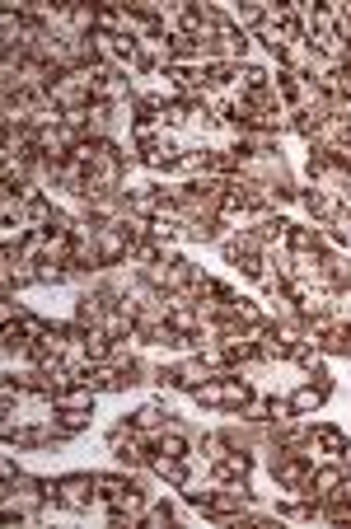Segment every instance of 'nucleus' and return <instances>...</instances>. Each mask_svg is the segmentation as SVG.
<instances>
[{
  "instance_id": "obj_1",
  "label": "nucleus",
  "mask_w": 351,
  "mask_h": 529,
  "mask_svg": "<svg viewBox=\"0 0 351 529\" xmlns=\"http://www.w3.org/2000/svg\"><path fill=\"white\" fill-rule=\"evenodd\" d=\"M0 516L5 525H43L47 520V478L20 473L14 483H0Z\"/></svg>"
},
{
  "instance_id": "obj_2",
  "label": "nucleus",
  "mask_w": 351,
  "mask_h": 529,
  "mask_svg": "<svg viewBox=\"0 0 351 529\" xmlns=\"http://www.w3.org/2000/svg\"><path fill=\"white\" fill-rule=\"evenodd\" d=\"M94 510V473H57L47 478V520L52 516H90Z\"/></svg>"
},
{
  "instance_id": "obj_3",
  "label": "nucleus",
  "mask_w": 351,
  "mask_h": 529,
  "mask_svg": "<svg viewBox=\"0 0 351 529\" xmlns=\"http://www.w3.org/2000/svg\"><path fill=\"white\" fill-rule=\"evenodd\" d=\"M122 300V295H113V291H80L75 300H71V319L80 323V328H104V319H108V309Z\"/></svg>"
},
{
  "instance_id": "obj_4",
  "label": "nucleus",
  "mask_w": 351,
  "mask_h": 529,
  "mask_svg": "<svg viewBox=\"0 0 351 529\" xmlns=\"http://www.w3.org/2000/svg\"><path fill=\"white\" fill-rule=\"evenodd\" d=\"M295 206L309 216V225H332V216L342 211L338 192H328V188H319V183H300V202H295Z\"/></svg>"
},
{
  "instance_id": "obj_5",
  "label": "nucleus",
  "mask_w": 351,
  "mask_h": 529,
  "mask_svg": "<svg viewBox=\"0 0 351 529\" xmlns=\"http://www.w3.org/2000/svg\"><path fill=\"white\" fill-rule=\"evenodd\" d=\"M258 455L254 450H230L221 464H211V483H254Z\"/></svg>"
},
{
  "instance_id": "obj_6",
  "label": "nucleus",
  "mask_w": 351,
  "mask_h": 529,
  "mask_svg": "<svg viewBox=\"0 0 351 529\" xmlns=\"http://www.w3.org/2000/svg\"><path fill=\"white\" fill-rule=\"evenodd\" d=\"M131 487V469H113V473H94V510L104 516V510L122 497Z\"/></svg>"
},
{
  "instance_id": "obj_7",
  "label": "nucleus",
  "mask_w": 351,
  "mask_h": 529,
  "mask_svg": "<svg viewBox=\"0 0 351 529\" xmlns=\"http://www.w3.org/2000/svg\"><path fill=\"white\" fill-rule=\"evenodd\" d=\"M131 422L141 426V432H164V422L174 417V408H169V393H160V399H145V403H136L127 412Z\"/></svg>"
},
{
  "instance_id": "obj_8",
  "label": "nucleus",
  "mask_w": 351,
  "mask_h": 529,
  "mask_svg": "<svg viewBox=\"0 0 351 529\" xmlns=\"http://www.w3.org/2000/svg\"><path fill=\"white\" fill-rule=\"evenodd\" d=\"M174 366H178V379H183V393H188V399L215 375L207 361H202V352H183V356H174Z\"/></svg>"
},
{
  "instance_id": "obj_9",
  "label": "nucleus",
  "mask_w": 351,
  "mask_h": 529,
  "mask_svg": "<svg viewBox=\"0 0 351 529\" xmlns=\"http://www.w3.org/2000/svg\"><path fill=\"white\" fill-rule=\"evenodd\" d=\"M272 89L281 98V108L295 113L300 108V94H305V80H300L295 71H286V66H272Z\"/></svg>"
},
{
  "instance_id": "obj_10",
  "label": "nucleus",
  "mask_w": 351,
  "mask_h": 529,
  "mask_svg": "<svg viewBox=\"0 0 351 529\" xmlns=\"http://www.w3.org/2000/svg\"><path fill=\"white\" fill-rule=\"evenodd\" d=\"M104 445H108V455H127L131 445H141V426L122 412V417H117L108 432H104Z\"/></svg>"
},
{
  "instance_id": "obj_11",
  "label": "nucleus",
  "mask_w": 351,
  "mask_h": 529,
  "mask_svg": "<svg viewBox=\"0 0 351 529\" xmlns=\"http://www.w3.org/2000/svg\"><path fill=\"white\" fill-rule=\"evenodd\" d=\"M150 370H155V361H145V356L127 361V366H117V385H113V393H131V389H145V385H150Z\"/></svg>"
},
{
  "instance_id": "obj_12",
  "label": "nucleus",
  "mask_w": 351,
  "mask_h": 529,
  "mask_svg": "<svg viewBox=\"0 0 351 529\" xmlns=\"http://www.w3.org/2000/svg\"><path fill=\"white\" fill-rule=\"evenodd\" d=\"M202 80H207V94H230L234 80H239V66L234 61H202Z\"/></svg>"
},
{
  "instance_id": "obj_13",
  "label": "nucleus",
  "mask_w": 351,
  "mask_h": 529,
  "mask_svg": "<svg viewBox=\"0 0 351 529\" xmlns=\"http://www.w3.org/2000/svg\"><path fill=\"white\" fill-rule=\"evenodd\" d=\"M113 229L122 235L131 249H141L145 239H155V225H150V216H136V211H127V216H117L113 221Z\"/></svg>"
},
{
  "instance_id": "obj_14",
  "label": "nucleus",
  "mask_w": 351,
  "mask_h": 529,
  "mask_svg": "<svg viewBox=\"0 0 351 529\" xmlns=\"http://www.w3.org/2000/svg\"><path fill=\"white\" fill-rule=\"evenodd\" d=\"M98 262H104V268H122V262H131V244L117 235L113 225L98 235Z\"/></svg>"
},
{
  "instance_id": "obj_15",
  "label": "nucleus",
  "mask_w": 351,
  "mask_h": 529,
  "mask_svg": "<svg viewBox=\"0 0 351 529\" xmlns=\"http://www.w3.org/2000/svg\"><path fill=\"white\" fill-rule=\"evenodd\" d=\"M286 399H291V408H295V417H319V412H324V403H328L324 393L309 385V379H300V385L286 393Z\"/></svg>"
},
{
  "instance_id": "obj_16",
  "label": "nucleus",
  "mask_w": 351,
  "mask_h": 529,
  "mask_svg": "<svg viewBox=\"0 0 351 529\" xmlns=\"http://www.w3.org/2000/svg\"><path fill=\"white\" fill-rule=\"evenodd\" d=\"M174 520H178V502L169 497V492H160V497L145 506V516H141V529H169Z\"/></svg>"
},
{
  "instance_id": "obj_17",
  "label": "nucleus",
  "mask_w": 351,
  "mask_h": 529,
  "mask_svg": "<svg viewBox=\"0 0 351 529\" xmlns=\"http://www.w3.org/2000/svg\"><path fill=\"white\" fill-rule=\"evenodd\" d=\"M192 450L207 459V464H221V459L230 455V440H225V432L221 426H207L202 436H192Z\"/></svg>"
},
{
  "instance_id": "obj_18",
  "label": "nucleus",
  "mask_w": 351,
  "mask_h": 529,
  "mask_svg": "<svg viewBox=\"0 0 351 529\" xmlns=\"http://www.w3.org/2000/svg\"><path fill=\"white\" fill-rule=\"evenodd\" d=\"M272 85V66H262V61H244L239 66V80H234V94H258Z\"/></svg>"
},
{
  "instance_id": "obj_19",
  "label": "nucleus",
  "mask_w": 351,
  "mask_h": 529,
  "mask_svg": "<svg viewBox=\"0 0 351 529\" xmlns=\"http://www.w3.org/2000/svg\"><path fill=\"white\" fill-rule=\"evenodd\" d=\"M192 118V104L188 98H164L160 94V131H183Z\"/></svg>"
},
{
  "instance_id": "obj_20",
  "label": "nucleus",
  "mask_w": 351,
  "mask_h": 529,
  "mask_svg": "<svg viewBox=\"0 0 351 529\" xmlns=\"http://www.w3.org/2000/svg\"><path fill=\"white\" fill-rule=\"evenodd\" d=\"M169 323L178 328V333H197V328H202V319H197V305L188 300V295H169Z\"/></svg>"
},
{
  "instance_id": "obj_21",
  "label": "nucleus",
  "mask_w": 351,
  "mask_h": 529,
  "mask_svg": "<svg viewBox=\"0 0 351 529\" xmlns=\"http://www.w3.org/2000/svg\"><path fill=\"white\" fill-rule=\"evenodd\" d=\"M314 436H319V445H324L328 459H338V455L351 450V440H347V432H342L338 422H314Z\"/></svg>"
},
{
  "instance_id": "obj_22",
  "label": "nucleus",
  "mask_w": 351,
  "mask_h": 529,
  "mask_svg": "<svg viewBox=\"0 0 351 529\" xmlns=\"http://www.w3.org/2000/svg\"><path fill=\"white\" fill-rule=\"evenodd\" d=\"M291 366L309 379V375H324V370H328V356H324L314 342H300V346H295V356H291Z\"/></svg>"
},
{
  "instance_id": "obj_23",
  "label": "nucleus",
  "mask_w": 351,
  "mask_h": 529,
  "mask_svg": "<svg viewBox=\"0 0 351 529\" xmlns=\"http://www.w3.org/2000/svg\"><path fill=\"white\" fill-rule=\"evenodd\" d=\"M192 403L202 412H225V375H211L207 385L192 393Z\"/></svg>"
},
{
  "instance_id": "obj_24",
  "label": "nucleus",
  "mask_w": 351,
  "mask_h": 529,
  "mask_svg": "<svg viewBox=\"0 0 351 529\" xmlns=\"http://www.w3.org/2000/svg\"><path fill=\"white\" fill-rule=\"evenodd\" d=\"M332 174V151L324 145H305V183H324Z\"/></svg>"
},
{
  "instance_id": "obj_25",
  "label": "nucleus",
  "mask_w": 351,
  "mask_h": 529,
  "mask_svg": "<svg viewBox=\"0 0 351 529\" xmlns=\"http://www.w3.org/2000/svg\"><path fill=\"white\" fill-rule=\"evenodd\" d=\"M98 403V393L90 389V385H66V389H57L52 393V408L61 412V408H94Z\"/></svg>"
},
{
  "instance_id": "obj_26",
  "label": "nucleus",
  "mask_w": 351,
  "mask_h": 529,
  "mask_svg": "<svg viewBox=\"0 0 351 529\" xmlns=\"http://www.w3.org/2000/svg\"><path fill=\"white\" fill-rule=\"evenodd\" d=\"M234 319H239L244 328H258V323H267V305L258 300V295H234Z\"/></svg>"
},
{
  "instance_id": "obj_27",
  "label": "nucleus",
  "mask_w": 351,
  "mask_h": 529,
  "mask_svg": "<svg viewBox=\"0 0 351 529\" xmlns=\"http://www.w3.org/2000/svg\"><path fill=\"white\" fill-rule=\"evenodd\" d=\"M230 14L244 33H258L267 24V0H239V10H230Z\"/></svg>"
},
{
  "instance_id": "obj_28",
  "label": "nucleus",
  "mask_w": 351,
  "mask_h": 529,
  "mask_svg": "<svg viewBox=\"0 0 351 529\" xmlns=\"http://www.w3.org/2000/svg\"><path fill=\"white\" fill-rule=\"evenodd\" d=\"M57 422L66 426V436H71V440H80V436H85L90 426H94V408H61Z\"/></svg>"
},
{
  "instance_id": "obj_29",
  "label": "nucleus",
  "mask_w": 351,
  "mask_h": 529,
  "mask_svg": "<svg viewBox=\"0 0 351 529\" xmlns=\"http://www.w3.org/2000/svg\"><path fill=\"white\" fill-rule=\"evenodd\" d=\"M52 216H57V202L52 197H33V202H24V225H33V229H47L52 225Z\"/></svg>"
},
{
  "instance_id": "obj_30",
  "label": "nucleus",
  "mask_w": 351,
  "mask_h": 529,
  "mask_svg": "<svg viewBox=\"0 0 351 529\" xmlns=\"http://www.w3.org/2000/svg\"><path fill=\"white\" fill-rule=\"evenodd\" d=\"M324 525H351V487L324 497Z\"/></svg>"
},
{
  "instance_id": "obj_31",
  "label": "nucleus",
  "mask_w": 351,
  "mask_h": 529,
  "mask_svg": "<svg viewBox=\"0 0 351 529\" xmlns=\"http://www.w3.org/2000/svg\"><path fill=\"white\" fill-rule=\"evenodd\" d=\"M286 249H291V253H314V249H319V225H295V221H291Z\"/></svg>"
},
{
  "instance_id": "obj_32",
  "label": "nucleus",
  "mask_w": 351,
  "mask_h": 529,
  "mask_svg": "<svg viewBox=\"0 0 351 529\" xmlns=\"http://www.w3.org/2000/svg\"><path fill=\"white\" fill-rule=\"evenodd\" d=\"M150 385L160 393H183V379H178V366L174 361H155V370H150Z\"/></svg>"
},
{
  "instance_id": "obj_33",
  "label": "nucleus",
  "mask_w": 351,
  "mask_h": 529,
  "mask_svg": "<svg viewBox=\"0 0 351 529\" xmlns=\"http://www.w3.org/2000/svg\"><path fill=\"white\" fill-rule=\"evenodd\" d=\"M239 417H244V422H272V393H262V389H258L254 399L239 408Z\"/></svg>"
},
{
  "instance_id": "obj_34",
  "label": "nucleus",
  "mask_w": 351,
  "mask_h": 529,
  "mask_svg": "<svg viewBox=\"0 0 351 529\" xmlns=\"http://www.w3.org/2000/svg\"><path fill=\"white\" fill-rule=\"evenodd\" d=\"M28 229L33 225H24V221H0V249H24Z\"/></svg>"
},
{
  "instance_id": "obj_35",
  "label": "nucleus",
  "mask_w": 351,
  "mask_h": 529,
  "mask_svg": "<svg viewBox=\"0 0 351 529\" xmlns=\"http://www.w3.org/2000/svg\"><path fill=\"white\" fill-rule=\"evenodd\" d=\"M14 328H20V333H24V338H33V342H38V338L47 333V328H52V319H43V314H33V309H24V314H20V319H14Z\"/></svg>"
},
{
  "instance_id": "obj_36",
  "label": "nucleus",
  "mask_w": 351,
  "mask_h": 529,
  "mask_svg": "<svg viewBox=\"0 0 351 529\" xmlns=\"http://www.w3.org/2000/svg\"><path fill=\"white\" fill-rule=\"evenodd\" d=\"M85 385H90L94 393H113V385H117V366H94Z\"/></svg>"
},
{
  "instance_id": "obj_37",
  "label": "nucleus",
  "mask_w": 351,
  "mask_h": 529,
  "mask_svg": "<svg viewBox=\"0 0 351 529\" xmlns=\"http://www.w3.org/2000/svg\"><path fill=\"white\" fill-rule=\"evenodd\" d=\"M324 272V253L314 249V253H295V276H305V281H314Z\"/></svg>"
},
{
  "instance_id": "obj_38",
  "label": "nucleus",
  "mask_w": 351,
  "mask_h": 529,
  "mask_svg": "<svg viewBox=\"0 0 351 529\" xmlns=\"http://www.w3.org/2000/svg\"><path fill=\"white\" fill-rule=\"evenodd\" d=\"M155 225V239H164V244H178L183 239V221H169V216H155L150 221Z\"/></svg>"
},
{
  "instance_id": "obj_39",
  "label": "nucleus",
  "mask_w": 351,
  "mask_h": 529,
  "mask_svg": "<svg viewBox=\"0 0 351 529\" xmlns=\"http://www.w3.org/2000/svg\"><path fill=\"white\" fill-rule=\"evenodd\" d=\"M66 272H71V268H61V262H38V281H43V286H66Z\"/></svg>"
},
{
  "instance_id": "obj_40",
  "label": "nucleus",
  "mask_w": 351,
  "mask_h": 529,
  "mask_svg": "<svg viewBox=\"0 0 351 529\" xmlns=\"http://www.w3.org/2000/svg\"><path fill=\"white\" fill-rule=\"evenodd\" d=\"M20 450H14V445H5V459H0V483H14V478H20L24 469H20V459H14Z\"/></svg>"
},
{
  "instance_id": "obj_41",
  "label": "nucleus",
  "mask_w": 351,
  "mask_h": 529,
  "mask_svg": "<svg viewBox=\"0 0 351 529\" xmlns=\"http://www.w3.org/2000/svg\"><path fill=\"white\" fill-rule=\"evenodd\" d=\"M20 314H24V305L14 300L10 291H0V323H14V319H20Z\"/></svg>"
},
{
  "instance_id": "obj_42",
  "label": "nucleus",
  "mask_w": 351,
  "mask_h": 529,
  "mask_svg": "<svg viewBox=\"0 0 351 529\" xmlns=\"http://www.w3.org/2000/svg\"><path fill=\"white\" fill-rule=\"evenodd\" d=\"M291 417H295L291 399H286V393H272V422H291Z\"/></svg>"
},
{
  "instance_id": "obj_43",
  "label": "nucleus",
  "mask_w": 351,
  "mask_h": 529,
  "mask_svg": "<svg viewBox=\"0 0 351 529\" xmlns=\"http://www.w3.org/2000/svg\"><path fill=\"white\" fill-rule=\"evenodd\" d=\"M332 229H338V235H347V239H351V211H338V216H332Z\"/></svg>"
},
{
  "instance_id": "obj_44",
  "label": "nucleus",
  "mask_w": 351,
  "mask_h": 529,
  "mask_svg": "<svg viewBox=\"0 0 351 529\" xmlns=\"http://www.w3.org/2000/svg\"><path fill=\"white\" fill-rule=\"evenodd\" d=\"M347 136H351V118H347Z\"/></svg>"
}]
</instances>
